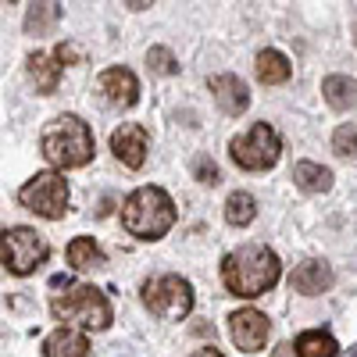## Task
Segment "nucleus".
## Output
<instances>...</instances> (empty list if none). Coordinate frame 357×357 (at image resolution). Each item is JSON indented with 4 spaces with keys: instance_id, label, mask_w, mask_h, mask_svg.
I'll return each instance as SVG.
<instances>
[{
    "instance_id": "26",
    "label": "nucleus",
    "mask_w": 357,
    "mask_h": 357,
    "mask_svg": "<svg viewBox=\"0 0 357 357\" xmlns=\"http://www.w3.org/2000/svg\"><path fill=\"white\" fill-rule=\"evenodd\" d=\"M190 357H222V350H215V347H200V350H193Z\"/></svg>"
},
{
    "instance_id": "6",
    "label": "nucleus",
    "mask_w": 357,
    "mask_h": 357,
    "mask_svg": "<svg viewBox=\"0 0 357 357\" xmlns=\"http://www.w3.org/2000/svg\"><path fill=\"white\" fill-rule=\"evenodd\" d=\"M282 154V139L272 126H250L243 136H236L229 143V158L236 161V168H243V172H264V168H272Z\"/></svg>"
},
{
    "instance_id": "22",
    "label": "nucleus",
    "mask_w": 357,
    "mask_h": 357,
    "mask_svg": "<svg viewBox=\"0 0 357 357\" xmlns=\"http://www.w3.org/2000/svg\"><path fill=\"white\" fill-rule=\"evenodd\" d=\"M54 22H57V4H36L25 18V29L29 33H43V29H50Z\"/></svg>"
},
{
    "instance_id": "17",
    "label": "nucleus",
    "mask_w": 357,
    "mask_h": 357,
    "mask_svg": "<svg viewBox=\"0 0 357 357\" xmlns=\"http://www.w3.org/2000/svg\"><path fill=\"white\" fill-rule=\"evenodd\" d=\"M68 264L75 272H89V268H100L104 264V250L93 236H75L68 243Z\"/></svg>"
},
{
    "instance_id": "18",
    "label": "nucleus",
    "mask_w": 357,
    "mask_h": 357,
    "mask_svg": "<svg viewBox=\"0 0 357 357\" xmlns=\"http://www.w3.org/2000/svg\"><path fill=\"white\" fill-rule=\"evenodd\" d=\"M57 61H61L57 54H33L29 57V75H33L40 93H50V89L57 86V79H61V65Z\"/></svg>"
},
{
    "instance_id": "19",
    "label": "nucleus",
    "mask_w": 357,
    "mask_h": 357,
    "mask_svg": "<svg viewBox=\"0 0 357 357\" xmlns=\"http://www.w3.org/2000/svg\"><path fill=\"white\" fill-rule=\"evenodd\" d=\"M321 93H325V100H329V107L350 111L357 104V82L350 75H329L321 82Z\"/></svg>"
},
{
    "instance_id": "2",
    "label": "nucleus",
    "mask_w": 357,
    "mask_h": 357,
    "mask_svg": "<svg viewBox=\"0 0 357 357\" xmlns=\"http://www.w3.org/2000/svg\"><path fill=\"white\" fill-rule=\"evenodd\" d=\"M40 151L50 168H82L93 158V132L79 114H57L40 136Z\"/></svg>"
},
{
    "instance_id": "10",
    "label": "nucleus",
    "mask_w": 357,
    "mask_h": 357,
    "mask_svg": "<svg viewBox=\"0 0 357 357\" xmlns=\"http://www.w3.org/2000/svg\"><path fill=\"white\" fill-rule=\"evenodd\" d=\"M97 93L107 107H132L139 100V82L129 68L114 65V68H104L100 79H97Z\"/></svg>"
},
{
    "instance_id": "14",
    "label": "nucleus",
    "mask_w": 357,
    "mask_h": 357,
    "mask_svg": "<svg viewBox=\"0 0 357 357\" xmlns=\"http://www.w3.org/2000/svg\"><path fill=\"white\" fill-rule=\"evenodd\" d=\"M43 357H89V340L82 329L61 325L43 340Z\"/></svg>"
},
{
    "instance_id": "13",
    "label": "nucleus",
    "mask_w": 357,
    "mask_h": 357,
    "mask_svg": "<svg viewBox=\"0 0 357 357\" xmlns=\"http://www.w3.org/2000/svg\"><path fill=\"white\" fill-rule=\"evenodd\" d=\"M289 286L301 296H318L333 286V268L325 261H304V264H296V272L289 275Z\"/></svg>"
},
{
    "instance_id": "12",
    "label": "nucleus",
    "mask_w": 357,
    "mask_h": 357,
    "mask_svg": "<svg viewBox=\"0 0 357 357\" xmlns=\"http://www.w3.org/2000/svg\"><path fill=\"white\" fill-rule=\"evenodd\" d=\"M207 89L215 93V104H218L222 114H229V118H240V114L250 107V89H247V82H243L240 75H232V72L211 75Z\"/></svg>"
},
{
    "instance_id": "15",
    "label": "nucleus",
    "mask_w": 357,
    "mask_h": 357,
    "mask_svg": "<svg viewBox=\"0 0 357 357\" xmlns=\"http://www.w3.org/2000/svg\"><path fill=\"white\" fill-rule=\"evenodd\" d=\"M257 79L264 86H282L289 75H293V65H289V57L279 54V50H261L257 54Z\"/></svg>"
},
{
    "instance_id": "21",
    "label": "nucleus",
    "mask_w": 357,
    "mask_h": 357,
    "mask_svg": "<svg viewBox=\"0 0 357 357\" xmlns=\"http://www.w3.org/2000/svg\"><path fill=\"white\" fill-rule=\"evenodd\" d=\"M257 218V204H254V197L250 193H229V200H225V222L229 225H236V229H243V225H250Z\"/></svg>"
},
{
    "instance_id": "5",
    "label": "nucleus",
    "mask_w": 357,
    "mask_h": 357,
    "mask_svg": "<svg viewBox=\"0 0 357 357\" xmlns=\"http://www.w3.org/2000/svg\"><path fill=\"white\" fill-rule=\"evenodd\" d=\"M18 204L25 207V211H33L40 218H65L68 211V183L61 172H36L29 183L18 190Z\"/></svg>"
},
{
    "instance_id": "9",
    "label": "nucleus",
    "mask_w": 357,
    "mask_h": 357,
    "mask_svg": "<svg viewBox=\"0 0 357 357\" xmlns=\"http://www.w3.org/2000/svg\"><path fill=\"white\" fill-rule=\"evenodd\" d=\"M268 333H272V321H268V314H261L254 307H243L229 318V340L243 354H257L264 347Z\"/></svg>"
},
{
    "instance_id": "11",
    "label": "nucleus",
    "mask_w": 357,
    "mask_h": 357,
    "mask_svg": "<svg viewBox=\"0 0 357 357\" xmlns=\"http://www.w3.org/2000/svg\"><path fill=\"white\" fill-rule=\"evenodd\" d=\"M111 151L126 168H143L146 151H151V136H146V129L136 126V122H122L111 132Z\"/></svg>"
},
{
    "instance_id": "7",
    "label": "nucleus",
    "mask_w": 357,
    "mask_h": 357,
    "mask_svg": "<svg viewBox=\"0 0 357 357\" xmlns=\"http://www.w3.org/2000/svg\"><path fill=\"white\" fill-rule=\"evenodd\" d=\"M143 304L161 321H183L193 311V286L183 275H158L143 286Z\"/></svg>"
},
{
    "instance_id": "25",
    "label": "nucleus",
    "mask_w": 357,
    "mask_h": 357,
    "mask_svg": "<svg viewBox=\"0 0 357 357\" xmlns=\"http://www.w3.org/2000/svg\"><path fill=\"white\" fill-rule=\"evenodd\" d=\"M197 172H200V183H207V186H215V183H218V168H215L211 161H207V165L200 161V168H197Z\"/></svg>"
},
{
    "instance_id": "4",
    "label": "nucleus",
    "mask_w": 357,
    "mask_h": 357,
    "mask_svg": "<svg viewBox=\"0 0 357 357\" xmlns=\"http://www.w3.org/2000/svg\"><path fill=\"white\" fill-rule=\"evenodd\" d=\"M50 311L57 321L82 333H100L111 325V304L97 286H72L65 293H57L50 301Z\"/></svg>"
},
{
    "instance_id": "1",
    "label": "nucleus",
    "mask_w": 357,
    "mask_h": 357,
    "mask_svg": "<svg viewBox=\"0 0 357 357\" xmlns=\"http://www.w3.org/2000/svg\"><path fill=\"white\" fill-rule=\"evenodd\" d=\"M279 275H282V264L275 250H268L261 243H243L222 257V282L232 296H243V301L268 293L279 282Z\"/></svg>"
},
{
    "instance_id": "3",
    "label": "nucleus",
    "mask_w": 357,
    "mask_h": 357,
    "mask_svg": "<svg viewBox=\"0 0 357 357\" xmlns=\"http://www.w3.org/2000/svg\"><path fill=\"white\" fill-rule=\"evenodd\" d=\"M122 225L136 240H161L175 225V204L161 186H139L122 204Z\"/></svg>"
},
{
    "instance_id": "8",
    "label": "nucleus",
    "mask_w": 357,
    "mask_h": 357,
    "mask_svg": "<svg viewBox=\"0 0 357 357\" xmlns=\"http://www.w3.org/2000/svg\"><path fill=\"white\" fill-rule=\"evenodd\" d=\"M50 247L47 240L36 232V229H4V247H0V261H4V268L11 275H29L36 272V268L47 261Z\"/></svg>"
},
{
    "instance_id": "16",
    "label": "nucleus",
    "mask_w": 357,
    "mask_h": 357,
    "mask_svg": "<svg viewBox=\"0 0 357 357\" xmlns=\"http://www.w3.org/2000/svg\"><path fill=\"white\" fill-rule=\"evenodd\" d=\"M293 183L307 193H329L333 190V172L314 161H296L293 165Z\"/></svg>"
},
{
    "instance_id": "20",
    "label": "nucleus",
    "mask_w": 357,
    "mask_h": 357,
    "mask_svg": "<svg viewBox=\"0 0 357 357\" xmlns=\"http://www.w3.org/2000/svg\"><path fill=\"white\" fill-rule=\"evenodd\" d=\"M296 357H336L340 354V343L329 336V333H321V329H307L296 336Z\"/></svg>"
},
{
    "instance_id": "23",
    "label": "nucleus",
    "mask_w": 357,
    "mask_h": 357,
    "mask_svg": "<svg viewBox=\"0 0 357 357\" xmlns=\"http://www.w3.org/2000/svg\"><path fill=\"white\" fill-rule=\"evenodd\" d=\"M146 65H151L158 75H175L178 72V61L172 57L168 47H151V50H146Z\"/></svg>"
},
{
    "instance_id": "24",
    "label": "nucleus",
    "mask_w": 357,
    "mask_h": 357,
    "mask_svg": "<svg viewBox=\"0 0 357 357\" xmlns=\"http://www.w3.org/2000/svg\"><path fill=\"white\" fill-rule=\"evenodd\" d=\"M333 151L340 154V158H354L357 154V126H340L336 132H333Z\"/></svg>"
}]
</instances>
